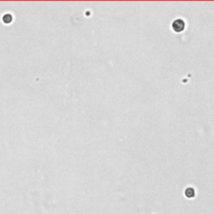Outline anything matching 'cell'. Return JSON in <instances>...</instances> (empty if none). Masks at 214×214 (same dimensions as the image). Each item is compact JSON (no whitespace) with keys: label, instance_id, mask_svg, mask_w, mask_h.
Instances as JSON below:
<instances>
[{"label":"cell","instance_id":"cell-1","mask_svg":"<svg viewBox=\"0 0 214 214\" xmlns=\"http://www.w3.org/2000/svg\"><path fill=\"white\" fill-rule=\"evenodd\" d=\"M172 28L176 32H181L185 28V23L182 20H176L172 24Z\"/></svg>","mask_w":214,"mask_h":214}]
</instances>
